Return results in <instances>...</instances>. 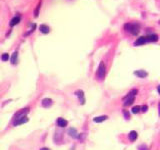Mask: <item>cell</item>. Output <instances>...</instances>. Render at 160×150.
Segmentation results:
<instances>
[{"label": "cell", "instance_id": "1", "mask_svg": "<svg viewBox=\"0 0 160 150\" xmlns=\"http://www.w3.org/2000/svg\"><path fill=\"white\" fill-rule=\"evenodd\" d=\"M124 29L133 35H137L140 30V25L138 23H126L124 25Z\"/></svg>", "mask_w": 160, "mask_h": 150}, {"label": "cell", "instance_id": "2", "mask_svg": "<svg viewBox=\"0 0 160 150\" xmlns=\"http://www.w3.org/2000/svg\"><path fill=\"white\" fill-rule=\"evenodd\" d=\"M137 94V90L136 89H132L131 91L128 93V95L124 98V106H129L134 102V98H135V95Z\"/></svg>", "mask_w": 160, "mask_h": 150}, {"label": "cell", "instance_id": "3", "mask_svg": "<svg viewBox=\"0 0 160 150\" xmlns=\"http://www.w3.org/2000/svg\"><path fill=\"white\" fill-rule=\"evenodd\" d=\"M106 73V66L104 62H100L99 66H98V70H97V76H98L100 79H103L105 76Z\"/></svg>", "mask_w": 160, "mask_h": 150}, {"label": "cell", "instance_id": "4", "mask_svg": "<svg viewBox=\"0 0 160 150\" xmlns=\"http://www.w3.org/2000/svg\"><path fill=\"white\" fill-rule=\"evenodd\" d=\"M28 111H29V108H25V109H22V110H20L19 112H17L16 114H15V121L20 119V118H23L26 116V114L28 113Z\"/></svg>", "mask_w": 160, "mask_h": 150}, {"label": "cell", "instance_id": "5", "mask_svg": "<svg viewBox=\"0 0 160 150\" xmlns=\"http://www.w3.org/2000/svg\"><path fill=\"white\" fill-rule=\"evenodd\" d=\"M75 94L77 95V97H78V99H79L80 103L83 105L84 103H85V98H84V93H83V91H82V90H77V91L75 92Z\"/></svg>", "mask_w": 160, "mask_h": 150}, {"label": "cell", "instance_id": "6", "mask_svg": "<svg viewBox=\"0 0 160 150\" xmlns=\"http://www.w3.org/2000/svg\"><path fill=\"white\" fill-rule=\"evenodd\" d=\"M146 42H148V40H147V36H141L139 37L136 41H135V46H139V45H142V44H145Z\"/></svg>", "mask_w": 160, "mask_h": 150}, {"label": "cell", "instance_id": "7", "mask_svg": "<svg viewBox=\"0 0 160 150\" xmlns=\"http://www.w3.org/2000/svg\"><path fill=\"white\" fill-rule=\"evenodd\" d=\"M67 124H68V122H67V120H65L64 118H58L57 119V125L59 127H65V126H67Z\"/></svg>", "mask_w": 160, "mask_h": 150}, {"label": "cell", "instance_id": "8", "mask_svg": "<svg viewBox=\"0 0 160 150\" xmlns=\"http://www.w3.org/2000/svg\"><path fill=\"white\" fill-rule=\"evenodd\" d=\"M53 101L50 98H45L42 100V106L43 107H49V106L52 105Z\"/></svg>", "mask_w": 160, "mask_h": 150}, {"label": "cell", "instance_id": "9", "mask_svg": "<svg viewBox=\"0 0 160 150\" xmlns=\"http://www.w3.org/2000/svg\"><path fill=\"white\" fill-rule=\"evenodd\" d=\"M147 40H148V42H156L158 40V35H156V34H150V35L147 36Z\"/></svg>", "mask_w": 160, "mask_h": 150}, {"label": "cell", "instance_id": "10", "mask_svg": "<svg viewBox=\"0 0 160 150\" xmlns=\"http://www.w3.org/2000/svg\"><path fill=\"white\" fill-rule=\"evenodd\" d=\"M28 121V118L25 116L23 118H20V119H18L16 121H14V125L16 126V125H20V124H24V123H26Z\"/></svg>", "mask_w": 160, "mask_h": 150}, {"label": "cell", "instance_id": "11", "mask_svg": "<svg viewBox=\"0 0 160 150\" xmlns=\"http://www.w3.org/2000/svg\"><path fill=\"white\" fill-rule=\"evenodd\" d=\"M107 116H105V115H103V116H98V117H95L93 119L94 122H96V123H100V122H103V121H105L106 119H107Z\"/></svg>", "mask_w": 160, "mask_h": 150}, {"label": "cell", "instance_id": "12", "mask_svg": "<svg viewBox=\"0 0 160 150\" xmlns=\"http://www.w3.org/2000/svg\"><path fill=\"white\" fill-rule=\"evenodd\" d=\"M134 74L137 75L138 77H140V78H144V77H146L147 76V72H145L144 70H138V71H135L134 72Z\"/></svg>", "mask_w": 160, "mask_h": 150}, {"label": "cell", "instance_id": "13", "mask_svg": "<svg viewBox=\"0 0 160 150\" xmlns=\"http://www.w3.org/2000/svg\"><path fill=\"white\" fill-rule=\"evenodd\" d=\"M128 136H129V139L131 140V141H135V140L137 139V137H138V134H137L136 131H131Z\"/></svg>", "mask_w": 160, "mask_h": 150}, {"label": "cell", "instance_id": "14", "mask_svg": "<svg viewBox=\"0 0 160 150\" xmlns=\"http://www.w3.org/2000/svg\"><path fill=\"white\" fill-rule=\"evenodd\" d=\"M20 22V16L19 15H17V16H15L13 19L10 21V26H14V25H16Z\"/></svg>", "mask_w": 160, "mask_h": 150}, {"label": "cell", "instance_id": "15", "mask_svg": "<svg viewBox=\"0 0 160 150\" xmlns=\"http://www.w3.org/2000/svg\"><path fill=\"white\" fill-rule=\"evenodd\" d=\"M40 31H41L42 33H44V34H47V33H49V31H50V28L47 26V25H40Z\"/></svg>", "mask_w": 160, "mask_h": 150}, {"label": "cell", "instance_id": "16", "mask_svg": "<svg viewBox=\"0 0 160 150\" xmlns=\"http://www.w3.org/2000/svg\"><path fill=\"white\" fill-rule=\"evenodd\" d=\"M68 133H69V135L72 136V137H74V138H76V137H78L77 135V131L74 129V128H70V129L68 130Z\"/></svg>", "mask_w": 160, "mask_h": 150}, {"label": "cell", "instance_id": "17", "mask_svg": "<svg viewBox=\"0 0 160 150\" xmlns=\"http://www.w3.org/2000/svg\"><path fill=\"white\" fill-rule=\"evenodd\" d=\"M40 7H41V1H39V3H38V4H37V6H36L35 10H34V16H35V17H38Z\"/></svg>", "mask_w": 160, "mask_h": 150}, {"label": "cell", "instance_id": "18", "mask_svg": "<svg viewBox=\"0 0 160 150\" xmlns=\"http://www.w3.org/2000/svg\"><path fill=\"white\" fill-rule=\"evenodd\" d=\"M17 58H18V53L17 52H14L13 54H12V57H11V63L12 64H16Z\"/></svg>", "mask_w": 160, "mask_h": 150}, {"label": "cell", "instance_id": "19", "mask_svg": "<svg viewBox=\"0 0 160 150\" xmlns=\"http://www.w3.org/2000/svg\"><path fill=\"white\" fill-rule=\"evenodd\" d=\"M9 59V55L7 54V53H4V54H2L1 56V60L2 61H7Z\"/></svg>", "mask_w": 160, "mask_h": 150}, {"label": "cell", "instance_id": "20", "mask_svg": "<svg viewBox=\"0 0 160 150\" xmlns=\"http://www.w3.org/2000/svg\"><path fill=\"white\" fill-rule=\"evenodd\" d=\"M140 106H134V107L132 108V113H138V112L140 111Z\"/></svg>", "mask_w": 160, "mask_h": 150}, {"label": "cell", "instance_id": "21", "mask_svg": "<svg viewBox=\"0 0 160 150\" xmlns=\"http://www.w3.org/2000/svg\"><path fill=\"white\" fill-rule=\"evenodd\" d=\"M141 111H142V112H146L147 111V106L146 105L142 106V107H141Z\"/></svg>", "mask_w": 160, "mask_h": 150}, {"label": "cell", "instance_id": "22", "mask_svg": "<svg viewBox=\"0 0 160 150\" xmlns=\"http://www.w3.org/2000/svg\"><path fill=\"white\" fill-rule=\"evenodd\" d=\"M123 113H124V115H125V117H126L127 119H128V118H129V113H128V112H127L126 110H124V111H123Z\"/></svg>", "mask_w": 160, "mask_h": 150}, {"label": "cell", "instance_id": "23", "mask_svg": "<svg viewBox=\"0 0 160 150\" xmlns=\"http://www.w3.org/2000/svg\"><path fill=\"white\" fill-rule=\"evenodd\" d=\"M40 150H50V149H48V148H45V147H44V148H41Z\"/></svg>", "mask_w": 160, "mask_h": 150}, {"label": "cell", "instance_id": "24", "mask_svg": "<svg viewBox=\"0 0 160 150\" xmlns=\"http://www.w3.org/2000/svg\"><path fill=\"white\" fill-rule=\"evenodd\" d=\"M158 92H159V93H160V86H159V87H158Z\"/></svg>", "mask_w": 160, "mask_h": 150}, {"label": "cell", "instance_id": "25", "mask_svg": "<svg viewBox=\"0 0 160 150\" xmlns=\"http://www.w3.org/2000/svg\"><path fill=\"white\" fill-rule=\"evenodd\" d=\"M158 23H159V24H160V20H159V22H158Z\"/></svg>", "mask_w": 160, "mask_h": 150}]
</instances>
